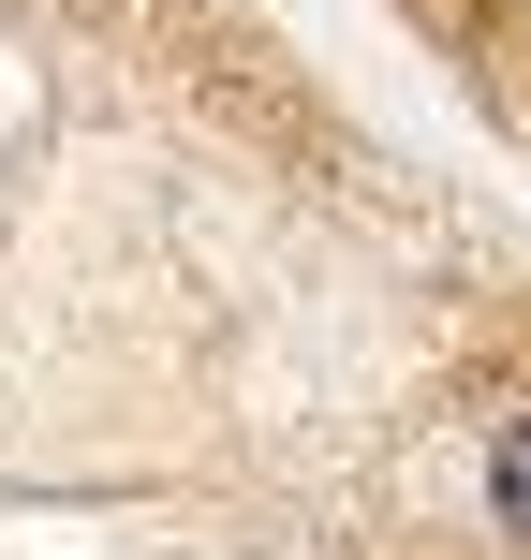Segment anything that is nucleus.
<instances>
[{
  "instance_id": "1",
  "label": "nucleus",
  "mask_w": 531,
  "mask_h": 560,
  "mask_svg": "<svg viewBox=\"0 0 531 560\" xmlns=\"http://www.w3.org/2000/svg\"><path fill=\"white\" fill-rule=\"evenodd\" d=\"M487 502H503V532H531V413L503 428V457H487Z\"/></svg>"
}]
</instances>
